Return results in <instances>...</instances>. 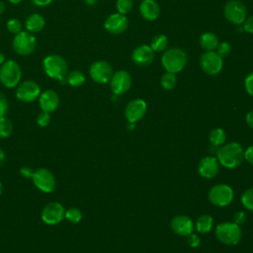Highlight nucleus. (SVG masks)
Masks as SVG:
<instances>
[{"label": "nucleus", "instance_id": "1", "mask_svg": "<svg viewBox=\"0 0 253 253\" xmlns=\"http://www.w3.org/2000/svg\"><path fill=\"white\" fill-rule=\"evenodd\" d=\"M218 162L226 168H236L244 159V150L237 142L222 145L216 152Z\"/></svg>", "mask_w": 253, "mask_h": 253}, {"label": "nucleus", "instance_id": "2", "mask_svg": "<svg viewBox=\"0 0 253 253\" xmlns=\"http://www.w3.org/2000/svg\"><path fill=\"white\" fill-rule=\"evenodd\" d=\"M44 73L51 79L63 82L68 73V64L66 60L58 54L46 55L42 60Z\"/></svg>", "mask_w": 253, "mask_h": 253}, {"label": "nucleus", "instance_id": "3", "mask_svg": "<svg viewBox=\"0 0 253 253\" xmlns=\"http://www.w3.org/2000/svg\"><path fill=\"white\" fill-rule=\"evenodd\" d=\"M161 63L166 72L176 74L185 68L187 64V54L181 48H169L162 54Z\"/></svg>", "mask_w": 253, "mask_h": 253}, {"label": "nucleus", "instance_id": "4", "mask_svg": "<svg viewBox=\"0 0 253 253\" xmlns=\"http://www.w3.org/2000/svg\"><path fill=\"white\" fill-rule=\"evenodd\" d=\"M22 79L21 66L13 59L5 60L0 66V83L6 88H15Z\"/></svg>", "mask_w": 253, "mask_h": 253}, {"label": "nucleus", "instance_id": "5", "mask_svg": "<svg viewBox=\"0 0 253 253\" xmlns=\"http://www.w3.org/2000/svg\"><path fill=\"white\" fill-rule=\"evenodd\" d=\"M217 239L225 245H235L239 242L242 236L241 228L235 222H222L215 228Z\"/></svg>", "mask_w": 253, "mask_h": 253}, {"label": "nucleus", "instance_id": "6", "mask_svg": "<svg viewBox=\"0 0 253 253\" xmlns=\"http://www.w3.org/2000/svg\"><path fill=\"white\" fill-rule=\"evenodd\" d=\"M37 45V40L34 34L26 31H22L13 38L12 46L16 53L20 55H29L34 52Z\"/></svg>", "mask_w": 253, "mask_h": 253}, {"label": "nucleus", "instance_id": "7", "mask_svg": "<svg viewBox=\"0 0 253 253\" xmlns=\"http://www.w3.org/2000/svg\"><path fill=\"white\" fill-rule=\"evenodd\" d=\"M32 181L36 188L42 193H51L56 187L54 175L46 168H39L35 170Z\"/></svg>", "mask_w": 253, "mask_h": 253}, {"label": "nucleus", "instance_id": "8", "mask_svg": "<svg viewBox=\"0 0 253 253\" xmlns=\"http://www.w3.org/2000/svg\"><path fill=\"white\" fill-rule=\"evenodd\" d=\"M234 197L233 190L226 184L214 185L209 192V199L211 204L217 207L228 206Z\"/></svg>", "mask_w": 253, "mask_h": 253}, {"label": "nucleus", "instance_id": "9", "mask_svg": "<svg viewBox=\"0 0 253 253\" xmlns=\"http://www.w3.org/2000/svg\"><path fill=\"white\" fill-rule=\"evenodd\" d=\"M223 14L226 20L234 25H241L246 19L247 10L239 0H229L224 5Z\"/></svg>", "mask_w": 253, "mask_h": 253}, {"label": "nucleus", "instance_id": "10", "mask_svg": "<svg viewBox=\"0 0 253 253\" xmlns=\"http://www.w3.org/2000/svg\"><path fill=\"white\" fill-rule=\"evenodd\" d=\"M65 209L58 202H50L46 204L41 212L42 220L47 225H55L61 222L64 218Z\"/></svg>", "mask_w": 253, "mask_h": 253}, {"label": "nucleus", "instance_id": "11", "mask_svg": "<svg viewBox=\"0 0 253 253\" xmlns=\"http://www.w3.org/2000/svg\"><path fill=\"white\" fill-rule=\"evenodd\" d=\"M42 93L40 85L33 80H25L17 86L16 97L23 103H32L39 99Z\"/></svg>", "mask_w": 253, "mask_h": 253}, {"label": "nucleus", "instance_id": "12", "mask_svg": "<svg viewBox=\"0 0 253 253\" xmlns=\"http://www.w3.org/2000/svg\"><path fill=\"white\" fill-rule=\"evenodd\" d=\"M200 64L203 71L209 75L218 74L223 67V60L216 51H206L202 54L200 59Z\"/></svg>", "mask_w": 253, "mask_h": 253}, {"label": "nucleus", "instance_id": "13", "mask_svg": "<svg viewBox=\"0 0 253 253\" xmlns=\"http://www.w3.org/2000/svg\"><path fill=\"white\" fill-rule=\"evenodd\" d=\"M89 75L94 82L105 84L110 81L113 75V68L109 62L105 60H97L91 64Z\"/></svg>", "mask_w": 253, "mask_h": 253}, {"label": "nucleus", "instance_id": "14", "mask_svg": "<svg viewBox=\"0 0 253 253\" xmlns=\"http://www.w3.org/2000/svg\"><path fill=\"white\" fill-rule=\"evenodd\" d=\"M131 85V76L126 70H118L110 79L111 90L114 95H121L128 91Z\"/></svg>", "mask_w": 253, "mask_h": 253}, {"label": "nucleus", "instance_id": "15", "mask_svg": "<svg viewBox=\"0 0 253 253\" xmlns=\"http://www.w3.org/2000/svg\"><path fill=\"white\" fill-rule=\"evenodd\" d=\"M147 105L142 99H133L127 103L125 109V117L128 123H136L143 118Z\"/></svg>", "mask_w": 253, "mask_h": 253}, {"label": "nucleus", "instance_id": "16", "mask_svg": "<svg viewBox=\"0 0 253 253\" xmlns=\"http://www.w3.org/2000/svg\"><path fill=\"white\" fill-rule=\"evenodd\" d=\"M128 26V21L126 15L120 13L111 14L105 21L104 27L110 34L119 35L124 33Z\"/></svg>", "mask_w": 253, "mask_h": 253}, {"label": "nucleus", "instance_id": "17", "mask_svg": "<svg viewBox=\"0 0 253 253\" xmlns=\"http://www.w3.org/2000/svg\"><path fill=\"white\" fill-rule=\"evenodd\" d=\"M131 59L138 66H148L154 59V51L150 45L141 44L133 49Z\"/></svg>", "mask_w": 253, "mask_h": 253}, {"label": "nucleus", "instance_id": "18", "mask_svg": "<svg viewBox=\"0 0 253 253\" xmlns=\"http://www.w3.org/2000/svg\"><path fill=\"white\" fill-rule=\"evenodd\" d=\"M38 100L42 111L47 112L49 114L54 112L59 105V97L57 93L51 89L42 91Z\"/></svg>", "mask_w": 253, "mask_h": 253}, {"label": "nucleus", "instance_id": "19", "mask_svg": "<svg viewBox=\"0 0 253 253\" xmlns=\"http://www.w3.org/2000/svg\"><path fill=\"white\" fill-rule=\"evenodd\" d=\"M199 173L202 177L206 179H211L217 175L219 166L217 158L213 156H206L204 157L198 166Z\"/></svg>", "mask_w": 253, "mask_h": 253}, {"label": "nucleus", "instance_id": "20", "mask_svg": "<svg viewBox=\"0 0 253 253\" xmlns=\"http://www.w3.org/2000/svg\"><path fill=\"white\" fill-rule=\"evenodd\" d=\"M171 228L176 234L187 236L193 232L194 222L189 216L177 215L171 220Z\"/></svg>", "mask_w": 253, "mask_h": 253}, {"label": "nucleus", "instance_id": "21", "mask_svg": "<svg viewBox=\"0 0 253 253\" xmlns=\"http://www.w3.org/2000/svg\"><path fill=\"white\" fill-rule=\"evenodd\" d=\"M139 12L146 21H154L160 14L159 5L155 0H142L139 5Z\"/></svg>", "mask_w": 253, "mask_h": 253}, {"label": "nucleus", "instance_id": "22", "mask_svg": "<svg viewBox=\"0 0 253 253\" xmlns=\"http://www.w3.org/2000/svg\"><path fill=\"white\" fill-rule=\"evenodd\" d=\"M44 26H45L44 18L41 14H38V13L29 15L25 21L26 30L32 34L42 32V29L44 28Z\"/></svg>", "mask_w": 253, "mask_h": 253}, {"label": "nucleus", "instance_id": "23", "mask_svg": "<svg viewBox=\"0 0 253 253\" xmlns=\"http://www.w3.org/2000/svg\"><path fill=\"white\" fill-rule=\"evenodd\" d=\"M218 43L219 42H218L217 36L211 32L204 33L200 38V44L207 51H211L216 49Z\"/></svg>", "mask_w": 253, "mask_h": 253}, {"label": "nucleus", "instance_id": "24", "mask_svg": "<svg viewBox=\"0 0 253 253\" xmlns=\"http://www.w3.org/2000/svg\"><path fill=\"white\" fill-rule=\"evenodd\" d=\"M213 225V219L209 214H203L198 217L196 221V229L199 233L205 234L211 231Z\"/></svg>", "mask_w": 253, "mask_h": 253}, {"label": "nucleus", "instance_id": "25", "mask_svg": "<svg viewBox=\"0 0 253 253\" xmlns=\"http://www.w3.org/2000/svg\"><path fill=\"white\" fill-rule=\"evenodd\" d=\"M85 75L79 70H72L66 75V82L71 87H80L85 82Z\"/></svg>", "mask_w": 253, "mask_h": 253}, {"label": "nucleus", "instance_id": "26", "mask_svg": "<svg viewBox=\"0 0 253 253\" xmlns=\"http://www.w3.org/2000/svg\"><path fill=\"white\" fill-rule=\"evenodd\" d=\"M209 138H210V142L213 146H220L224 143V141L226 139V134L222 128L215 127L210 132Z\"/></svg>", "mask_w": 253, "mask_h": 253}, {"label": "nucleus", "instance_id": "27", "mask_svg": "<svg viewBox=\"0 0 253 253\" xmlns=\"http://www.w3.org/2000/svg\"><path fill=\"white\" fill-rule=\"evenodd\" d=\"M168 45V39L165 35H156L151 42H150V47L153 49V51L155 52H160L166 49Z\"/></svg>", "mask_w": 253, "mask_h": 253}, {"label": "nucleus", "instance_id": "28", "mask_svg": "<svg viewBox=\"0 0 253 253\" xmlns=\"http://www.w3.org/2000/svg\"><path fill=\"white\" fill-rule=\"evenodd\" d=\"M177 85V77L175 73L165 72L161 77V86L165 90H172Z\"/></svg>", "mask_w": 253, "mask_h": 253}, {"label": "nucleus", "instance_id": "29", "mask_svg": "<svg viewBox=\"0 0 253 253\" xmlns=\"http://www.w3.org/2000/svg\"><path fill=\"white\" fill-rule=\"evenodd\" d=\"M13 132V124L12 122L6 117L0 118V137L7 138Z\"/></svg>", "mask_w": 253, "mask_h": 253}, {"label": "nucleus", "instance_id": "30", "mask_svg": "<svg viewBox=\"0 0 253 253\" xmlns=\"http://www.w3.org/2000/svg\"><path fill=\"white\" fill-rule=\"evenodd\" d=\"M64 218L71 223H78L82 219V212L78 208H69L65 210Z\"/></svg>", "mask_w": 253, "mask_h": 253}, {"label": "nucleus", "instance_id": "31", "mask_svg": "<svg viewBox=\"0 0 253 253\" xmlns=\"http://www.w3.org/2000/svg\"><path fill=\"white\" fill-rule=\"evenodd\" d=\"M132 6H133L132 0H117V3H116L118 13L123 15H126L127 13H129L132 9Z\"/></svg>", "mask_w": 253, "mask_h": 253}, {"label": "nucleus", "instance_id": "32", "mask_svg": "<svg viewBox=\"0 0 253 253\" xmlns=\"http://www.w3.org/2000/svg\"><path fill=\"white\" fill-rule=\"evenodd\" d=\"M8 31L13 34L14 36L21 33L23 31V24L19 19L16 18H12L10 20H8L7 25H6Z\"/></svg>", "mask_w": 253, "mask_h": 253}, {"label": "nucleus", "instance_id": "33", "mask_svg": "<svg viewBox=\"0 0 253 253\" xmlns=\"http://www.w3.org/2000/svg\"><path fill=\"white\" fill-rule=\"evenodd\" d=\"M242 205L253 211V188L247 189L241 196Z\"/></svg>", "mask_w": 253, "mask_h": 253}, {"label": "nucleus", "instance_id": "34", "mask_svg": "<svg viewBox=\"0 0 253 253\" xmlns=\"http://www.w3.org/2000/svg\"><path fill=\"white\" fill-rule=\"evenodd\" d=\"M50 114L47 113V112H43L42 111L41 113L38 114L37 116V119H36V122H37V125L41 127H45L49 125L50 123Z\"/></svg>", "mask_w": 253, "mask_h": 253}, {"label": "nucleus", "instance_id": "35", "mask_svg": "<svg viewBox=\"0 0 253 253\" xmlns=\"http://www.w3.org/2000/svg\"><path fill=\"white\" fill-rule=\"evenodd\" d=\"M231 44L227 42H222L220 43H218L217 47H216V53L220 56V57H226L229 55V53L231 52Z\"/></svg>", "mask_w": 253, "mask_h": 253}, {"label": "nucleus", "instance_id": "36", "mask_svg": "<svg viewBox=\"0 0 253 253\" xmlns=\"http://www.w3.org/2000/svg\"><path fill=\"white\" fill-rule=\"evenodd\" d=\"M9 111V104L6 97L0 92V118L7 115Z\"/></svg>", "mask_w": 253, "mask_h": 253}, {"label": "nucleus", "instance_id": "37", "mask_svg": "<svg viewBox=\"0 0 253 253\" xmlns=\"http://www.w3.org/2000/svg\"><path fill=\"white\" fill-rule=\"evenodd\" d=\"M244 87L246 92L253 96V72L249 73L244 79Z\"/></svg>", "mask_w": 253, "mask_h": 253}, {"label": "nucleus", "instance_id": "38", "mask_svg": "<svg viewBox=\"0 0 253 253\" xmlns=\"http://www.w3.org/2000/svg\"><path fill=\"white\" fill-rule=\"evenodd\" d=\"M186 237H187V243H188V245H189L190 247H192V248L198 247V246L200 245V243H201L200 237H199L197 234L193 233V232L190 233L189 235H187Z\"/></svg>", "mask_w": 253, "mask_h": 253}, {"label": "nucleus", "instance_id": "39", "mask_svg": "<svg viewBox=\"0 0 253 253\" xmlns=\"http://www.w3.org/2000/svg\"><path fill=\"white\" fill-rule=\"evenodd\" d=\"M243 30L248 34H253V15L245 19L243 22Z\"/></svg>", "mask_w": 253, "mask_h": 253}, {"label": "nucleus", "instance_id": "40", "mask_svg": "<svg viewBox=\"0 0 253 253\" xmlns=\"http://www.w3.org/2000/svg\"><path fill=\"white\" fill-rule=\"evenodd\" d=\"M233 220H234L233 222H235V223L238 224V225L244 223L245 220H246V214H245V212H244V211H241L235 212L234 215H233Z\"/></svg>", "mask_w": 253, "mask_h": 253}, {"label": "nucleus", "instance_id": "41", "mask_svg": "<svg viewBox=\"0 0 253 253\" xmlns=\"http://www.w3.org/2000/svg\"><path fill=\"white\" fill-rule=\"evenodd\" d=\"M34 169L33 168H31V167H29V166H24V167H22L21 169H20V174L24 177V178H26V179H32V177H33V174H34Z\"/></svg>", "mask_w": 253, "mask_h": 253}, {"label": "nucleus", "instance_id": "42", "mask_svg": "<svg viewBox=\"0 0 253 253\" xmlns=\"http://www.w3.org/2000/svg\"><path fill=\"white\" fill-rule=\"evenodd\" d=\"M244 159H246L250 164L253 165V145L249 146L244 151Z\"/></svg>", "mask_w": 253, "mask_h": 253}, {"label": "nucleus", "instance_id": "43", "mask_svg": "<svg viewBox=\"0 0 253 253\" xmlns=\"http://www.w3.org/2000/svg\"><path fill=\"white\" fill-rule=\"evenodd\" d=\"M53 0H32V2L38 7H44L49 5Z\"/></svg>", "mask_w": 253, "mask_h": 253}, {"label": "nucleus", "instance_id": "44", "mask_svg": "<svg viewBox=\"0 0 253 253\" xmlns=\"http://www.w3.org/2000/svg\"><path fill=\"white\" fill-rule=\"evenodd\" d=\"M245 120H246L247 125H248L252 129H253V110H252V111H250L249 113H247Z\"/></svg>", "mask_w": 253, "mask_h": 253}, {"label": "nucleus", "instance_id": "45", "mask_svg": "<svg viewBox=\"0 0 253 253\" xmlns=\"http://www.w3.org/2000/svg\"><path fill=\"white\" fill-rule=\"evenodd\" d=\"M5 160H6V154H5L4 150L0 148V167L4 164Z\"/></svg>", "mask_w": 253, "mask_h": 253}, {"label": "nucleus", "instance_id": "46", "mask_svg": "<svg viewBox=\"0 0 253 253\" xmlns=\"http://www.w3.org/2000/svg\"><path fill=\"white\" fill-rule=\"evenodd\" d=\"M84 2H85V4H87L89 6H93L98 2V0H84Z\"/></svg>", "mask_w": 253, "mask_h": 253}, {"label": "nucleus", "instance_id": "47", "mask_svg": "<svg viewBox=\"0 0 253 253\" xmlns=\"http://www.w3.org/2000/svg\"><path fill=\"white\" fill-rule=\"evenodd\" d=\"M5 9H6V5H5V3H4L3 1H1V0H0V15L5 11Z\"/></svg>", "mask_w": 253, "mask_h": 253}, {"label": "nucleus", "instance_id": "48", "mask_svg": "<svg viewBox=\"0 0 253 253\" xmlns=\"http://www.w3.org/2000/svg\"><path fill=\"white\" fill-rule=\"evenodd\" d=\"M6 59H5V56H4V54L2 53V52H0V66L4 63V61H5Z\"/></svg>", "mask_w": 253, "mask_h": 253}, {"label": "nucleus", "instance_id": "49", "mask_svg": "<svg viewBox=\"0 0 253 253\" xmlns=\"http://www.w3.org/2000/svg\"><path fill=\"white\" fill-rule=\"evenodd\" d=\"M11 4H19V3H21L23 0H8Z\"/></svg>", "mask_w": 253, "mask_h": 253}, {"label": "nucleus", "instance_id": "50", "mask_svg": "<svg viewBox=\"0 0 253 253\" xmlns=\"http://www.w3.org/2000/svg\"><path fill=\"white\" fill-rule=\"evenodd\" d=\"M2 191H3V186H2V182L0 181V196L2 195Z\"/></svg>", "mask_w": 253, "mask_h": 253}]
</instances>
